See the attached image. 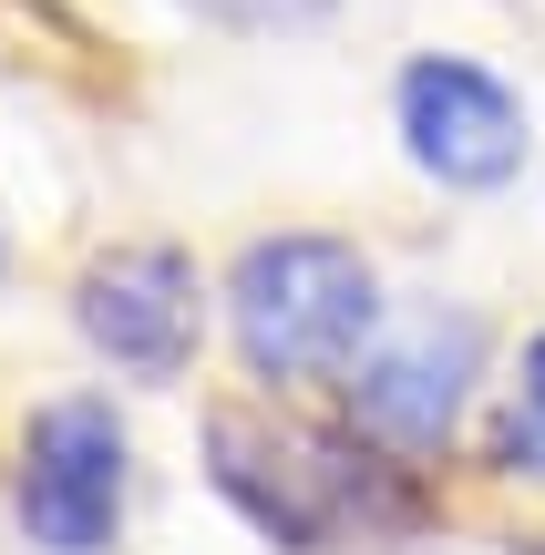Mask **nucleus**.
<instances>
[{
    "label": "nucleus",
    "instance_id": "1",
    "mask_svg": "<svg viewBox=\"0 0 545 555\" xmlns=\"http://www.w3.org/2000/svg\"><path fill=\"white\" fill-rule=\"evenodd\" d=\"M381 330H391L381 268L329 227H278L226 258V339H237L247 380H268V391L350 380Z\"/></svg>",
    "mask_w": 545,
    "mask_h": 555
},
{
    "label": "nucleus",
    "instance_id": "2",
    "mask_svg": "<svg viewBox=\"0 0 545 555\" xmlns=\"http://www.w3.org/2000/svg\"><path fill=\"white\" fill-rule=\"evenodd\" d=\"M206 483L278 555H320L350 525L361 535L412 525V483L371 453V433H288L258 412H206Z\"/></svg>",
    "mask_w": 545,
    "mask_h": 555
},
{
    "label": "nucleus",
    "instance_id": "3",
    "mask_svg": "<svg viewBox=\"0 0 545 555\" xmlns=\"http://www.w3.org/2000/svg\"><path fill=\"white\" fill-rule=\"evenodd\" d=\"M124 494H134V433H124L114 401L62 391L21 422L11 515L41 555H103L124 535Z\"/></svg>",
    "mask_w": 545,
    "mask_h": 555
},
{
    "label": "nucleus",
    "instance_id": "4",
    "mask_svg": "<svg viewBox=\"0 0 545 555\" xmlns=\"http://www.w3.org/2000/svg\"><path fill=\"white\" fill-rule=\"evenodd\" d=\"M391 134H402L412 176L443 185V196H494L535 155L525 93L505 73H484L473 52H412L391 73Z\"/></svg>",
    "mask_w": 545,
    "mask_h": 555
},
{
    "label": "nucleus",
    "instance_id": "5",
    "mask_svg": "<svg viewBox=\"0 0 545 555\" xmlns=\"http://www.w3.org/2000/svg\"><path fill=\"white\" fill-rule=\"evenodd\" d=\"M473 380H484V319L473 309H412L391 319L361 350V371L340 380L350 422L391 453H443L473 412Z\"/></svg>",
    "mask_w": 545,
    "mask_h": 555
},
{
    "label": "nucleus",
    "instance_id": "6",
    "mask_svg": "<svg viewBox=\"0 0 545 555\" xmlns=\"http://www.w3.org/2000/svg\"><path fill=\"white\" fill-rule=\"evenodd\" d=\"M73 330L124 380H185L206 339V278L185 247H103L73 278Z\"/></svg>",
    "mask_w": 545,
    "mask_h": 555
},
{
    "label": "nucleus",
    "instance_id": "7",
    "mask_svg": "<svg viewBox=\"0 0 545 555\" xmlns=\"http://www.w3.org/2000/svg\"><path fill=\"white\" fill-rule=\"evenodd\" d=\"M505 463L515 474H545V330L515 360V401H505Z\"/></svg>",
    "mask_w": 545,
    "mask_h": 555
},
{
    "label": "nucleus",
    "instance_id": "8",
    "mask_svg": "<svg viewBox=\"0 0 545 555\" xmlns=\"http://www.w3.org/2000/svg\"><path fill=\"white\" fill-rule=\"evenodd\" d=\"M185 21H206V31H309V21H329L340 0H176Z\"/></svg>",
    "mask_w": 545,
    "mask_h": 555
}]
</instances>
